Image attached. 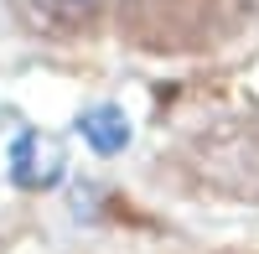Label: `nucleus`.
<instances>
[{"mask_svg": "<svg viewBox=\"0 0 259 254\" xmlns=\"http://www.w3.org/2000/svg\"><path fill=\"white\" fill-rule=\"evenodd\" d=\"M78 135L94 156H119L130 145V135H135V124H130V114L119 104H94V109L78 114Z\"/></svg>", "mask_w": 259, "mask_h": 254, "instance_id": "obj_2", "label": "nucleus"}, {"mask_svg": "<svg viewBox=\"0 0 259 254\" xmlns=\"http://www.w3.org/2000/svg\"><path fill=\"white\" fill-rule=\"evenodd\" d=\"M26 6H31V21L47 31H83L104 0H26Z\"/></svg>", "mask_w": 259, "mask_h": 254, "instance_id": "obj_3", "label": "nucleus"}, {"mask_svg": "<svg viewBox=\"0 0 259 254\" xmlns=\"http://www.w3.org/2000/svg\"><path fill=\"white\" fill-rule=\"evenodd\" d=\"M68 177V151H62L57 135H41V130H26L16 135L11 145V182L26 187V192H47Z\"/></svg>", "mask_w": 259, "mask_h": 254, "instance_id": "obj_1", "label": "nucleus"}]
</instances>
